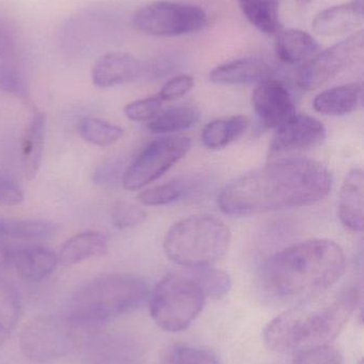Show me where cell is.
I'll return each instance as SVG.
<instances>
[{"mask_svg": "<svg viewBox=\"0 0 364 364\" xmlns=\"http://www.w3.org/2000/svg\"><path fill=\"white\" fill-rule=\"evenodd\" d=\"M331 171L307 158H281L235 179L218 196L224 213L247 216L312 205L333 188Z\"/></svg>", "mask_w": 364, "mask_h": 364, "instance_id": "cell-1", "label": "cell"}, {"mask_svg": "<svg viewBox=\"0 0 364 364\" xmlns=\"http://www.w3.org/2000/svg\"><path fill=\"white\" fill-rule=\"evenodd\" d=\"M345 269V254L339 244L309 240L271 256L263 267L262 284L276 299L301 303L329 290Z\"/></svg>", "mask_w": 364, "mask_h": 364, "instance_id": "cell-2", "label": "cell"}, {"mask_svg": "<svg viewBox=\"0 0 364 364\" xmlns=\"http://www.w3.org/2000/svg\"><path fill=\"white\" fill-rule=\"evenodd\" d=\"M301 301L271 320L263 331L269 350L298 354L327 346L337 338L361 301L357 286L346 287L333 296Z\"/></svg>", "mask_w": 364, "mask_h": 364, "instance_id": "cell-3", "label": "cell"}, {"mask_svg": "<svg viewBox=\"0 0 364 364\" xmlns=\"http://www.w3.org/2000/svg\"><path fill=\"white\" fill-rule=\"evenodd\" d=\"M147 296L149 287L139 276H100L74 293L68 304L66 318L81 331H92L138 309Z\"/></svg>", "mask_w": 364, "mask_h": 364, "instance_id": "cell-4", "label": "cell"}, {"mask_svg": "<svg viewBox=\"0 0 364 364\" xmlns=\"http://www.w3.org/2000/svg\"><path fill=\"white\" fill-rule=\"evenodd\" d=\"M231 244V231L213 215H192L175 223L164 239L167 258L186 269L213 267Z\"/></svg>", "mask_w": 364, "mask_h": 364, "instance_id": "cell-5", "label": "cell"}, {"mask_svg": "<svg viewBox=\"0 0 364 364\" xmlns=\"http://www.w3.org/2000/svg\"><path fill=\"white\" fill-rule=\"evenodd\" d=\"M167 274L150 295V314L168 333L185 331L204 308L207 296L194 269Z\"/></svg>", "mask_w": 364, "mask_h": 364, "instance_id": "cell-6", "label": "cell"}, {"mask_svg": "<svg viewBox=\"0 0 364 364\" xmlns=\"http://www.w3.org/2000/svg\"><path fill=\"white\" fill-rule=\"evenodd\" d=\"M81 331L66 316H38L21 329L19 348L24 356L33 363H49L75 350Z\"/></svg>", "mask_w": 364, "mask_h": 364, "instance_id": "cell-7", "label": "cell"}, {"mask_svg": "<svg viewBox=\"0 0 364 364\" xmlns=\"http://www.w3.org/2000/svg\"><path fill=\"white\" fill-rule=\"evenodd\" d=\"M132 21L135 29L143 33L173 38L201 31L209 21L201 6L162 0L137 10Z\"/></svg>", "mask_w": 364, "mask_h": 364, "instance_id": "cell-8", "label": "cell"}, {"mask_svg": "<svg viewBox=\"0 0 364 364\" xmlns=\"http://www.w3.org/2000/svg\"><path fill=\"white\" fill-rule=\"evenodd\" d=\"M192 142L186 136H169L150 143L138 157L128 164L122 179L124 188L140 190L157 181L189 151Z\"/></svg>", "mask_w": 364, "mask_h": 364, "instance_id": "cell-9", "label": "cell"}, {"mask_svg": "<svg viewBox=\"0 0 364 364\" xmlns=\"http://www.w3.org/2000/svg\"><path fill=\"white\" fill-rule=\"evenodd\" d=\"M363 46V31H357L345 40L316 53L299 70L298 87L305 91H314L326 85L361 57Z\"/></svg>", "mask_w": 364, "mask_h": 364, "instance_id": "cell-10", "label": "cell"}, {"mask_svg": "<svg viewBox=\"0 0 364 364\" xmlns=\"http://www.w3.org/2000/svg\"><path fill=\"white\" fill-rule=\"evenodd\" d=\"M326 139V128L316 117L294 114L276 129L269 145L271 156L298 153L314 149Z\"/></svg>", "mask_w": 364, "mask_h": 364, "instance_id": "cell-11", "label": "cell"}, {"mask_svg": "<svg viewBox=\"0 0 364 364\" xmlns=\"http://www.w3.org/2000/svg\"><path fill=\"white\" fill-rule=\"evenodd\" d=\"M85 364H142L140 344L123 333H98L83 343Z\"/></svg>", "mask_w": 364, "mask_h": 364, "instance_id": "cell-12", "label": "cell"}, {"mask_svg": "<svg viewBox=\"0 0 364 364\" xmlns=\"http://www.w3.org/2000/svg\"><path fill=\"white\" fill-rule=\"evenodd\" d=\"M252 105L261 123L267 128L277 129L296 114L288 87L271 77L258 83L252 94Z\"/></svg>", "mask_w": 364, "mask_h": 364, "instance_id": "cell-13", "label": "cell"}, {"mask_svg": "<svg viewBox=\"0 0 364 364\" xmlns=\"http://www.w3.org/2000/svg\"><path fill=\"white\" fill-rule=\"evenodd\" d=\"M145 72V64L130 53H109L96 62L92 80L96 87L108 89L137 80Z\"/></svg>", "mask_w": 364, "mask_h": 364, "instance_id": "cell-14", "label": "cell"}, {"mask_svg": "<svg viewBox=\"0 0 364 364\" xmlns=\"http://www.w3.org/2000/svg\"><path fill=\"white\" fill-rule=\"evenodd\" d=\"M363 21V4L354 0L318 13L312 21V29L318 36H337L355 31Z\"/></svg>", "mask_w": 364, "mask_h": 364, "instance_id": "cell-15", "label": "cell"}, {"mask_svg": "<svg viewBox=\"0 0 364 364\" xmlns=\"http://www.w3.org/2000/svg\"><path fill=\"white\" fill-rule=\"evenodd\" d=\"M271 68L260 59L244 58L220 64L209 74V80L216 85H243L259 83L269 78Z\"/></svg>", "mask_w": 364, "mask_h": 364, "instance_id": "cell-16", "label": "cell"}, {"mask_svg": "<svg viewBox=\"0 0 364 364\" xmlns=\"http://www.w3.org/2000/svg\"><path fill=\"white\" fill-rule=\"evenodd\" d=\"M364 176L361 168L346 175L339 199V218L343 226L354 232L363 229Z\"/></svg>", "mask_w": 364, "mask_h": 364, "instance_id": "cell-17", "label": "cell"}, {"mask_svg": "<svg viewBox=\"0 0 364 364\" xmlns=\"http://www.w3.org/2000/svg\"><path fill=\"white\" fill-rule=\"evenodd\" d=\"M363 87L361 83H348L326 90L316 95L313 108L327 117H344L363 106Z\"/></svg>", "mask_w": 364, "mask_h": 364, "instance_id": "cell-18", "label": "cell"}, {"mask_svg": "<svg viewBox=\"0 0 364 364\" xmlns=\"http://www.w3.org/2000/svg\"><path fill=\"white\" fill-rule=\"evenodd\" d=\"M45 127L46 114L43 111L34 110L21 143V170L29 181L36 176L42 164Z\"/></svg>", "mask_w": 364, "mask_h": 364, "instance_id": "cell-19", "label": "cell"}, {"mask_svg": "<svg viewBox=\"0 0 364 364\" xmlns=\"http://www.w3.org/2000/svg\"><path fill=\"white\" fill-rule=\"evenodd\" d=\"M320 50L318 41L299 29L281 30L276 34V57L288 65L305 64Z\"/></svg>", "mask_w": 364, "mask_h": 364, "instance_id": "cell-20", "label": "cell"}, {"mask_svg": "<svg viewBox=\"0 0 364 364\" xmlns=\"http://www.w3.org/2000/svg\"><path fill=\"white\" fill-rule=\"evenodd\" d=\"M59 264L58 255L43 246H21L15 259L14 269L21 279L40 282L51 276Z\"/></svg>", "mask_w": 364, "mask_h": 364, "instance_id": "cell-21", "label": "cell"}, {"mask_svg": "<svg viewBox=\"0 0 364 364\" xmlns=\"http://www.w3.org/2000/svg\"><path fill=\"white\" fill-rule=\"evenodd\" d=\"M108 250V237L98 231L87 230L68 239L60 250L59 264L72 267L94 257L104 255Z\"/></svg>", "mask_w": 364, "mask_h": 364, "instance_id": "cell-22", "label": "cell"}, {"mask_svg": "<svg viewBox=\"0 0 364 364\" xmlns=\"http://www.w3.org/2000/svg\"><path fill=\"white\" fill-rule=\"evenodd\" d=\"M59 226L51 220L0 218V242H42L51 239Z\"/></svg>", "mask_w": 364, "mask_h": 364, "instance_id": "cell-23", "label": "cell"}, {"mask_svg": "<svg viewBox=\"0 0 364 364\" xmlns=\"http://www.w3.org/2000/svg\"><path fill=\"white\" fill-rule=\"evenodd\" d=\"M250 121L244 115L222 117L203 128L201 140L207 149H222L239 140L249 127Z\"/></svg>", "mask_w": 364, "mask_h": 364, "instance_id": "cell-24", "label": "cell"}, {"mask_svg": "<svg viewBox=\"0 0 364 364\" xmlns=\"http://www.w3.org/2000/svg\"><path fill=\"white\" fill-rule=\"evenodd\" d=\"M244 16L256 29L269 36L281 31L280 0H236Z\"/></svg>", "mask_w": 364, "mask_h": 364, "instance_id": "cell-25", "label": "cell"}, {"mask_svg": "<svg viewBox=\"0 0 364 364\" xmlns=\"http://www.w3.org/2000/svg\"><path fill=\"white\" fill-rule=\"evenodd\" d=\"M200 119V112L194 107L182 106L160 112L150 121L147 128L152 134H169L188 129Z\"/></svg>", "mask_w": 364, "mask_h": 364, "instance_id": "cell-26", "label": "cell"}, {"mask_svg": "<svg viewBox=\"0 0 364 364\" xmlns=\"http://www.w3.org/2000/svg\"><path fill=\"white\" fill-rule=\"evenodd\" d=\"M21 314V299L16 287L0 278V346L10 337Z\"/></svg>", "mask_w": 364, "mask_h": 364, "instance_id": "cell-27", "label": "cell"}, {"mask_svg": "<svg viewBox=\"0 0 364 364\" xmlns=\"http://www.w3.org/2000/svg\"><path fill=\"white\" fill-rule=\"evenodd\" d=\"M194 181H175L143 191L137 196L139 203L149 207L170 205L196 192Z\"/></svg>", "mask_w": 364, "mask_h": 364, "instance_id": "cell-28", "label": "cell"}, {"mask_svg": "<svg viewBox=\"0 0 364 364\" xmlns=\"http://www.w3.org/2000/svg\"><path fill=\"white\" fill-rule=\"evenodd\" d=\"M79 134L85 142L96 146H108L123 136V128L98 117H85L79 124Z\"/></svg>", "mask_w": 364, "mask_h": 364, "instance_id": "cell-29", "label": "cell"}, {"mask_svg": "<svg viewBox=\"0 0 364 364\" xmlns=\"http://www.w3.org/2000/svg\"><path fill=\"white\" fill-rule=\"evenodd\" d=\"M158 364H220L212 350L192 344H175L160 357Z\"/></svg>", "mask_w": 364, "mask_h": 364, "instance_id": "cell-30", "label": "cell"}, {"mask_svg": "<svg viewBox=\"0 0 364 364\" xmlns=\"http://www.w3.org/2000/svg\"><path fill=\"white\" fill-rule=\"evenodd\" d=\"M192 269L202 284L207 299H222L231 290L232 280L226 272L213 267Z\"/></svg>", "mask_w": 364, "mask_h": 364, "instance_id": "cell-31", "label": "cell"}, {"mask_svg": "<svg viewBox=\"0 0 364 364\" xmlns=\"http://www.w3.org/2000/svg\"><path fill=\"white\" fill-rule=\"evenodd\" d=\"M147 216L145 209L128 201H117L111 209V222L115 228L121 230L143 224Z\"/></svg>", "mask_w": 364, "mask_h": 364, "instance_id": "cell-32", "label": "cell"}, {"mask_svg": "<svg viewBox=\"0 0 364 364\" xmlns=\"http://www.w3.org/2000/svg\"><path fill=\"white\" fill-rule=\"evenodd\" d=\"M162 104L164 100L157 94L126 105L124 113L130 121L150 122L162 112Z\"/></svg>", "mask_w": 364, "mask_h": 364, "instance_id": "cell-33", "label": "cell"}, {"mask_svg": "<svg viewBox=\"0 0 364 364\" xmlns=\"http://www.w3.org/2000/svg\"><path fill=\"white\" fill-rule=\"evenodd\" d=\"M0 92L21 100H27L29 96L23 75L16 68L6 63H0Z\"/></svg>", "mask_w": 364, "mask_h": 364, "instance_id": "cell-34", "label": "cell"}, {"mask_svg": "<svg viewBox=\"0 0 364 364\" xmlns=\"http://www.w3.org/2000/svg\"><path fill=\"white\" fill-rule=\"evenodd\" d=\"M293 364H344V357L337 348L327 344L298 353Z\"/></svg>", "mask_w": 364, "mask_h": 364, "instance_id": "cell-35", "label": "cell"}, {"mask_svg": "<svg viewBox=\"0 0 364 364\" xmlns=\"http://www.w3.org/2000/svg\"><path fill=\"white\" fill-rule=\"evenodd\" d=\"M125 162L121 158H113L100 164L93 173L94 183L98 186H113L123 179L126 168Z\"/></svg>", "mask_w": 364, "mask_h": 364, "instance_id": "cell-36", "label": "cell"}, {"mask_svg": "<svg viewBox=\"0 0 364 364\" xmlns=\"http://www.w3.org/2000/svg\"><path fill=\"white\" fill-rule=\"evenodd\" d=\"M194 85V78L189 75H177L165 83L158 95L164 102H172L185 96Z\"/></svg>", "mask_w": 364, "mask_h": 364, "instance_id": "cell-37", "label": "cell"}, {"mask_svg": "<svg viewBox=\"0 0 364 364\" xmlns=\"http://www.w3.org/2000/svg\"><path fill=\"white\" fill-rule=\"evenodd\" d=\"M24 197V190L19 181L11 175L0 173V205H19Z\"/></svg>", "mask_w": 364, "mask_h": 364, "instance_id": "cell-38", "label": "cell"}, {"mask_svg": "<svg viewBox=\"0 0 364 364\" xmlns=\"http://www.w3.org/2000/svg\"><path fill=\"white\" fill-rule=\"evenodd\" d=\"M16 50V43L8 26L0 19V59L13 57Z\"/></svg>", "mask_w": 364, "mask_h": 364, "instance_id": "cell-39", "label": "cell"}, {"mask_svg": "<svg viewBox=\"0 0 364 364\" xmlns=\"http://www.w3.org/2000/svg\"><path fill=\"white\" fill-rule=\"evenodd\" d=\"M21 246L10 245L0 242V267H14L15 259Z\"/></svg>", "mask_w": 364, "mask_h": 364, "instance_id": "cell-40", "label": "cell"}, {"mask_svg": "<svg viewBox=\"0 0 364 364\" xmlns=\"http://www.w3.org/2000/svg\"><path fill=\"white\" fill-rule=\"evenodd\" d=\"M312 0H297V2H298V4H301V6H306V4H310Z\"/></svg>", "mask_w": 364, "mask_h": 364, "instance_id": "cell-41", "label": "cell"}]
</instances>
